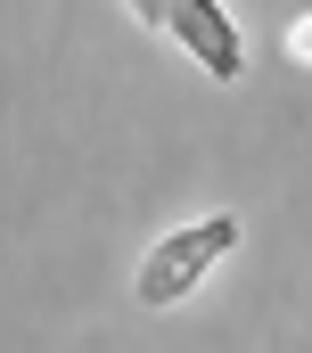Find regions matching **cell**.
Instances as JSON below:
<instances>
[{"mask_svg": "<svg viewBox=\"0 0 312 353\" xmlns=\"http://www.w3.org/2000/svg\"><path fill=\"white\" fill-rule=\"evenodd\" d=\"M231 247H238V214H197V222L164 230L148 255H140V271H132L140 312H173V304H189V296L214 279V263H222Z\"/></svg>", "mask_w": 312, "mask_h": 353, "instance_id": "6da1fadb", "label": "cell"}, {"mask_svg": "<svg viewBox=\"0 0 312 353\" xmlns=\"http://www.w3.org/2000/svg\"><path fill=\"white\" fill-rule=\"evenodd\" d=\"M156 41H173L206 83H246V41H238V17L222 0H124Z\"/></svg>", "mask_w": 312, "mask_h": 353, "instance_id": "7a4b0ae2", "label": "cell"}, {"mask_svg": "<svg viewBox=\"0 0 312 353\" xmlns=\"http://www.w3.org/2000/svg\"><path fill=\"white\" fill-rule=\"evenodd\" d=\"M288 58L312 66V8H304V17H288Z\"/></svg>", "mask_w": 312, "mask_h": 353, "instance_id": "3957f363", "label": "cell"}]
</instances>
